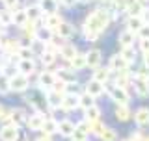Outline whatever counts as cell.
Instances as JSON below:
<instances>
[{
    "label": "cell",
    "instance_id": "cell-1",
    "mask_svg": "<svg viewBox=\"0 0 149 141\" xmlns=\"http://www.w3.org/2000/svg\"><path fill=\"white\" fill-rule=\"evenodd\" d=\"M108 24H110V11L108 9H102V8L91 11L86 17V21H84V26L93 30V32H97V34H102L108 28Z\"/></svg>",
    "mask_w": 149,
    "mask_h": 141
},
{
    "label": "cell",
    "instance_id": "cell-2",
    "mask_svg": "<svg viewBox=\"0 0 149 141\" xmlns=\"http://www.w3.org/2000/svg\"><path fill=\"white\" fill-rule=\"evenodd\" d=\"M26 100L32 104L36 111H45V108H49L47 106V91H43L41 87L30 89V95L26 97Z\"/></svg>",
    "mask_w": 149,
    "mask_h": 141
},
{
    "label": "cell",
    "instance_id": "cell-3",
    "mask_svg": "<svg viewBox=\"0 0 149 141\" xmlns=\"http://www.w3.org/2000/svg\"><path fill=\"white\" fill-rule=\"evenodd\" d=\"M9 89L15 91V93H24L26 89H30V80H28L26 74H22V73L17 70L15 74L9 76Z\"/></svg>",
    "mask_w": 149,
    "mask_h": 141
},
{
    "label": "cell",
    "instance_id": "cell-4",
    "mask_svg": "<svg viewBox=\"0 0 149 141\" xmlns=\"http://www.w3.org/2000/svg\"><path fill=\"white\" fill-rule=\"evenodd\" d=\"M106 91H108L110 98L116 102V104H129L130 95H129L127 87H121V86H116V84H114V86L106 87Z\"/></svg>",
    "mask_w": 149,
    "mask_h": 141
},
{
    "label": "cell",
    "instance_id": "cell-5",
    "mask_svg": "<svg viewBox=\"0 0 149 141\" xmlns=\"http://www.w3.org/2000/svg\"><path fill=\"white\" fill-rule=\"evenodd\" d=\"M21 138V132H19V126L6 123L0 128V141H19Z\"/></svg>",
    "mask_w": 149,
    "mask_h": 141
},
{
    "label": "cell",
    "instance_id": "cell-6",
    "mask_svg": "<svg viewBox=\"0 0 149 141\" xmlns=\"http://www.w3.org/2000/svg\"><path fill=\"white\" fill-rule=\"evenodd\" d=\"M54 82H56V73H52V70H43V73H39V76H37V87H41L43 91L52 89Z\"/></svg>",
    "mask_w": 149,
    "mask_h": 141
},
{
    "label": "cell",
    "instance_id": "cell-7",
    "mask_svg": "<svg viewBox=\"0 0 149 141\" xmlns=\"http://www.w3.org/2000/svg\"><path fill=\"white\" fill-rule=\"evenodd\" d=\"M45 113L43 111H36V113L28 115V121H26V126L32 130V132H41V126L45 123Z\"/></svg>",
    "mask_w": 149,
    "mask_h": 141
},
{
    "label": "cell",
    "instance_id": "cell-8",
    "mask_svg": "<svg viewBox=\"0 0 149 141\" xmlns=\"http://www.w3.org/2000/svg\"><path fill=\"white\" fill-rule=\"evenodd\" d=\"M26 121H28V113L22 108H13V110H9V123L11 124H15L21 128L22 124H26Z\"/></svg>",
    "mask_w": 149,
    "mask_h": 141
},
{
    "label": "cell",
    "instance_id": "cell-9",
    "mask_svg": "<svg viewBox=\"0 0 149 141\" xmlns=\"http://www.w3.org/2000/svg\"><path fill=\"white\" fill-rule=\"evenodd\" d=\"M132 82H134V89H136L138 97H142V98L149 97V78H146V76H134Z\"/></svg>",
    "mask_w": 149,
    "mask_h": 141
},
{
    "label": "cell",
    "instance_id": "cell-10",
    "mask_svg": "<svg viewBox=\"0 0 149 141\" xmlns=\"http://www.w3.org/2000/svg\"><path fill=\"white\" fill-rule=\"evenodd\" d=\"M62 100H63V93L56 91V89H49V91H47V106H49L50 110L62 108Z\"/></svg>",
    "mask_w": 149,
    "mask_h": 141
},
{
    "label": "cell",
    "instance_id": "cell-11",
    "mask_svg": "<svg viewBox=\"0 0 149 141\" xmlns=\"http://www.w3.org/2000/svg\"><path fill=\"white\" fill-rule=\"evenodd\" d=\"M78 97L80 95H77V93H73V91H67L63 95V100H62V110H65V111L77 110L78 108Z\"/></svg>",
    "mask_w": 149,
    "mask_h": 141
},
{
    "label": "cell",
    "instance_id": "cell-12",
    "mask_svg": "<svg viewBox=\"0 0 149 141\" xmlns=\"http://www.w3.org/2000/svg\"><path fill=\"white\" fill-rule=\"evenodd\" d=\"M129 62L123 58L121 54H114L110 58V62H108V69L110 70H114V73H118V70H125V69H129Z\"/></svg>",
    "mask_w": 149,
    "mask_h": 141
},
{
    "label": "cell",
    "instance_id": "cell-13",
    "mask_svg": "<svg viewBox=\"0 0 149 141\" xmlns=\"http://www.w3.org/2000/svg\"><path fill=\"white\" fill-rule=\"evenodd\" d=\"M104 89H106V87H104V84L99 82V80H95V78H91L90 82L86 84V93H90L93 98L101 97L102 93H104Z\"/></svg>",
    "mask_w": 149,
    "mask_h": 141
},
{
    "label": "cell",
    "instance_id": "cell-14",
    "mask_svg": "<svg viewBox=\"0 0 149 141\" xmlns=\"http://www.w3.org/2000/svg\"><path fill=\"white\" fill-rule=\"evenodd\" d=\"M54 34L58 35L60 39H69V37H73V35H74V26L71 24V22L62 21V22H60V26L54 30Z\"/></svg>",
    "mask_w": 149,
    "mask_h": 141
},
{
    "label": "cell",
    "instance_id": "cell-15",
    "mask_svg": "<svg viewBox=\"0 0 149 141\" xmlns=\"http://www.w3.org/2000/svg\"><path fill=\"white\" fill-rule=\"evenodd\" d=\"M101 59H102V52L99 48H91L86 52V62H88V67L90 69H97L101 65Z\"/></svg>",
    "mask_w": 149,
    "mask_h": 141
},
{
    "label": "cell",
    "instance_id": "cell-16",
    "mask_svg": "<svg viewBox=\"0 0 149 141\" xmlns=\"http://www.w3.org/2000/svg\"><path fill=\"white\" fill-rule=\"evenodd\" d=\"M134 123H136L140 128L149 126V108H138V110L134 111Z\"/></svg>",
    "mask_w": 149,
    "mask_h": 141
},
{
    "label": "cell",
    "instance_id": "cell-17",
    "mask_svg": "<svg viewBox=\"0 0 149 141\" xmlns=\"http://www.w3.org/2000/svg\"><path fill=\"white\" fill-rule=\"evenodd\" d=\"M143 24H146V21H143L142 15H132V17L127 19V22H125V28H127V30H130V32H134V34H138L140 28H142Z\"/></svg>",
    "mask_w": 149,
    "mask_h": 141
},
{
    "label": "cell",
    "instance_id": "cell-18",
    "mask_svg": "<svg viewBox=\"0 0 149 141\" xmlns=\"http://www.w3.org/2000/svg\"><path fill=\"white\" fill-rule=\"evenodd\" d=\"M74 126H77V124L71 123L69 119H63V121H60V123H58V134L63 135V138H73Z\"/></svg>",
    "mask_w": 149,
    "mask_h": 141
},
{
    "label": "cell",
    "instance_id": "cell-19",
    "mask_svg": "<svg viewBox=\"0 0 149 141\" xmlns=\"http://www.w3.org/2000/svg\"><path fill=\"white\" fill-rule=\"evenodd\" d=\"M17 70L26 76H30L32 73H36V63H34V58L32 59H17Z\"/></svg>",
    "mask_w": 149,
    "mask_h": 141
},
{
    "label": "cell",
    "instance_id": "cell-20",
    "mask_svg": "<svg viewBox=\"0 0 149 141\" xmlns=\"http://www.w3.org/2000/svg\"><path fill=\"white\" fill-rule=\"evenodd\" d=\"M88 135H90V123L84 119L82 123H78L77 126H74L73 139H88Z\"/></svg>",
    "mask_w": 149,
    "mask_h": 141
},
{
    "label": "cell",
    "instance_id": "cell-21",
    "mask_svg": "<svg viewBox=\"0 0 149 141\" xmlns=\"http://www.w3.org/2000/svg\"><path fill=\"white\" fill-rule=\"evenodd\" d=\"M54 73H56V78L65 82V84H77V76H74L73 69H58Z\"/></svg>",
    "mask_w": 149,
    "mask_h": 141
},
{
    "label": "cell",
    "instance_id": "cell-22",
    "mask_svg": "<svg viewBox=\"0 0 149 141\" xmlns=\"http://www.w3.org/2000/svg\"><path fill=\"white\" fill-rule=\"evenodd\" d=\"M58 54L62 56L65 62H71L74 56H77V48H74V45H71V43H63V45H60Z\"/></svg>",
    "mask_w": 149,
    "mask_h": 141
},
{
    "label": "cell",
    "instance_id": "cell-23",
    "mask_svg": "<svg viewBox=\"0 0 149 141\" xmlns=\"http://www.w3.org/2000/svg\"><path fill=\"white\" fill-rule=\"evenodd\" d=\"M63 19L58 15V13H47V15H43V26L50 28V30H56V28L60 26V22H62Z\"/></svg>",
    "mask_w": 149,
    "mask_h": 141
},
{
    "label": "cell",
    "instance_id": "cell-24",
    "mask_svg": "<svg viewBox=\"0 0 149 141\" xmlns=\"http://www.w3.org/2000/svg\"><path fill=\"white\" fill-rule=\"evenodd\" d=\"M26 9V13H28V19H30V21H39V19H43V15H45V13H43V8H41L39 6V2H37V4H32V6H26L24 8Z\"/></svg>",
    "mask_w": 149,
    "mask_h": 141
},
{
    "label": "cell",
    "instance_id": "cell-25",
    "mask_svg": "<svg viewBox=\"0 0 149 141\" xmlns=\"http://www.w3.org/2000/svg\"><path fill=\"white\" fill-rule=\"evenodd\" d=\"M21 41H15V39H8V41H4L2 43V50L6 54H9V56H13V58H17V50L21 48Z\"/></svg>",
    "mask_w": 149,
    "mask_h": 141
},
{
    "label": "cell",
    "instance_id": "cell-26",
    "mask_svg": "<svg viewBox=\"0 0 149 141\" xmlns=\"http://www.w3.org/2000/svg\"><path fill=\"white\" fill-rule=\"evenodd\" d=\"M134 39H136V34L125 28V30L119 34V37H118V43H119L121 46H132V45H134Z\"/></svg>",
    "mask_w": 149,
    "mask_h": 141
},
{
    "label": "cell",
    "instance_id": "cell-27",
    "mask_svg": "<svg viewBox=\"0 0 149 141\" xmlns=\"http://www.w3.org/2000/svg\"><path fill=\"white\" fill-rule=\"evenodd\" d=\"M28 21H30V19H28L26 9H19V8H17V9H13V24H15V26L22 28Z\"/></svg>",
    "mask_w": 149,
    "mask_h": 141
},
{
    "label": "cell",
    "instance_id": "cell-28",
    "mask_svg": "<svg viewBox=\"0 0 149 141\" xmlns=\"http://www.w3.org/2000/svg\"><path fill=\"white\" fill-rule=\"evenodd\" d=\"M130 117H132V113H130L129 106L127 104H118V108H116V119L121 121V123H127Z\"/></svg>",
    "mask_w": 149,
    "mask_h": 141
},
{
    "label": "cell",
    "instance_id": "cell-29",
    "mask_svg": "<svg viewBox=\"0 0 149 141\" xmlns=\"http://www.w3.org/2000/svg\"><path fill=\"white\" fill-rule=\"evenodd\" d=\"M84 119L88 121V123H93V121H99L101 119V108L99 106H90L88 110H84Z\"/></svg>",
    "mask_w": 149,
    "mask_h": 141
},
{
    "label": "cell",
    "instance_id": "cell-30",
    "mask_svg": "<svg viewBox=\"0 0 149 141\" xmlns=\"http://www.w3.org/2000/svg\"><path fill=\"white\" fill-rule=\"evenodd\" d=\"M143 4H142V0H132V2L127 6V9H125V13H127L129 17H132V15H142L143 13Z\"/></svg>",
    "mask_w": 149,
    "mask_h": 141
},
{
    "label": "cell",
    "instance_id": "cell-31",
    "mask_svg": "<svg viewBox=\"0 0 149 141\" xmlns=\"http://www.w3.org/2000/svg\"><path fill=\"white\" fill-rule=\"evenodd\" d=\"M39 6L43 8V13H58L60 0H39Z\"/></svg>",
    "mask_w": 149,
    "mask_h": 141
},
{
    "label": "cell",
    "instance_id": "cell-32",
    "mask_svg": "<svg viewBox=\"0 0 149 141\" xmlns=\"http://www.w3.org/2000/svg\"><path fill=\"white\" fill-rule=\"evenodd\" d=\"M130 74H129V70L125 69V70H118L116 73V80H114V84L116 86H121V87H127L129 84H130Z\"/></svg>",
    "mask_w": 149,
    "mask_h": 141
},
{
    "label": "cell",
    "instance_id": "cell-33",
    "mask_svg": "<svg viewBox=\"0 0 149 141\" xmlns=\"http://www.w3.org/2000/svg\"><path fill=\"white\" fill-rule=\"evenodd\" d=\"M41 132L47 134V135L58 134V121H54V119H45L43 126H41Z\"/></svg>",
    "mask_w": 149,
    "mask_h": 141
},
{
    "label": "cell",
    "instance_id": "cell-34",
    "mask_svg": "<svg viewBox=\"0 0 149 141\" xmlns=\"http://www.w3.org/2000/svg\"><path fill=\"white\" fill-rule=\"evenodd\" d=\"M30 48H32V52H34V56H41L47 50V43L41 41V39H37V37H34V39L30 41Z\"/></svg>",
    "mask_w": 149,
    "mask_h": 141
},
{
    "label": "cell",
    "instance_id": "cell-35",
    "mask_svg": "<svg viewBox=\"0 0 149 141\" xmlns=\"http://www.w3.org/2000/svg\"><path fill=\"white\" fill-rule=\"evenodd\" d=\"M71 69L73 70H80V69H84V67H88V62H86V54H78L77 52V56L71 59Z\"/></svg>",
    "mask_w": 149,
    "mask_h": 141
},
{
    "label": "cell",
    "instance_id": "cell-36",
    "mask_svg": "<svg viewBox=\"0 0 149 141\" xmlns=\"http://www.w3.org/2000/svg\"><path fill=\"white\" fill-rule=\"evenodd\" d=\"M110 73H112V70L108 67H106V69L97 67V69H93V76L91 78H95V80H99V82L106 84V82H108V78H110Z\"/></svg>",
    "mask_w": 149,
    "mask_h": 141
},
{
    "label": "cell",
    "instance_id": "cell-37",
    "mask_svg": "<svg viewBox=\"0 0 149 141\" xmlns=\"http://www.w3.org/2000/svg\"><path fill=\"white\" fill-rule=\"evenodd\" d=\"M93 100H95V98H93V97L90 95V93H86V91H84L82 95L78 97V108H82V110H88L90 106H93V104H95Z\"/></svg>",
    "mask_w": 149,
    "mask_h": 141
},
{
    "label": "cell",
    "instance_id": "cell-38",
    "mask_svg": "<svg viewBox=\"0 0 149 141\" xmlns=\"http://www.w3.org/2000/svg\"><path fill=\"white\" fill-rule=\"evenodd\" d=\"M56 56H58V52H54V50H45L39 58H41V62H43L45 67H49V65H52L56 62Z\"/></svg>",
    "mask_w": 149,
    "mask_h": 141
},
{
    "label": "cell",
    "instance_id": "cell-39",
    "mask_svg": "<svg viewBox=\"0 0 149 141\" xmlns=\"http://www.w3.org/2000/svg\"><path fill=\"white\" fill-rule=\"evenodd\" d=\"M119 54L123 56L129 63H134V59H136V50H134V46H121Z\"/></svg>",
    "mask_w": 149,
    "mask_h": 141
},
{
    "label": "cell",
    "instance_id": "cell-40",
    "mask_svg": "<svg viewBox=\"0 0 149 141\" xmlns=\"http://www.w3.org/2000/svg\"><path fill=\"white\" fill-rule=\"evenodd\" d=\"M0 24L2 26L13 24V11L11 9H2V11H0Z\"/></svg>",
    "mask_w": 149,
    "mask_h": 141
},
{
    "label": "cell",
    "instance_id": "cell-41",
    "mask_svg": "<svg viewBox=\"0 0 149 141\" xmlns=\"http://www.w3.org/2000/svg\"><path fill=\"white\" fill-rule=\"evenodd\" d=\"M9 89V76L6 73H0V95H8Z\"/></svg>",
    "mask_w": 149,
    "mask_h": 141
},
{
    "label": "cell",
    "instance_id": "cell-42",
    "mask_svg": "<svg viewBox=\"0 0 149 141\" xmlns=\"http://www.w3.org/2000/svg\"><path fill=\"white\" fill-rule=\"evenodd\" d=\"M99 139H101V141H118V134H116V130L106 128V126H104V130L101 132Z\"/></svg>",
    "mask_w": 149,
    "mask_h": 141
},
{
    "label": "cell",
    "instance_id": "cell-43",
    "mask_svg": "<svg viewBox=\"0 0 149 141\" xmlns=\"http://www.w3.org/2000/svg\"><path fill=\"white\" fill-rule=\"evenodd\" d=\"M17 58H19V59H32V58H34V52H32L30 45H28V46L22 45L21 48L17 50Z\"/></svg>",
    "mask_w": 149,
    "mask_h": 141
},
{
    "label": "cell",
    "instance_id": "cell-44",
    "mask_svg": "<svg viewBox=\"0 0 149 141\" xmlns=\"http://www.w3.org/2000/svg\"><path fill=\"white\" fill-rule=\"evenodd\" d=\"M102 130H104V124L101 123V119H99V121H93V123H90V134H93V135H97V138H99Z\"/></svg>",
    "mask_w": 149,
    "mask_h": 141
},
{
    "label": "cell",
    "instance_id": "cell-45",
    "mask_svg": "<svg viewBox=\"0 0 149 141\" xmlns=\"http://www.w3.org/2000/svg\"><path fill=\"white\" fill-rule=\"evenodd\" d=\"M82 35H84V39H86V41H97V39H99V35H101V34H97V32L90 30V28L82 26Z\"/></svg>",
    "mask_w": 149,
    "mask_h": 141
},
{
    "label": "cell",
    "instance_id": "cell-46",
    "mask_svg": "<svg viewBox=\"0 0 149 141\" xmlns=\"http://www.w3.org/2000/svg\"><path fill=\"white\" fill-rule=\"evenodd\" d=\"M136 35L140 37V39H149V24H147V22H146L142 28H140V32H138Z\"/></svg>",
    "mask_w": 149,
    "mask_h": 141
},
{
    "label": "cell",
    "instance_id": "cell-47",
    "mask_svg": "<svg viewBox=\"0 0 149 141\" xmlns=\"http://www.w3.org/2000/svg\"><path fill=\"white\" fill-rule=\"evenodd\" d=\"M2 2H4V8L6 9H11L13 11V9L19 8V2H21V0H2Z\"/></svg>",
    "mask_w": 149,
    "mask_h": 141
},
{
    "label": "cell",
    "instance_id": "cell-48",
    "mask_svg": "<svg viewBox=\"0 0 149 141\" xmlns=\"http://www.w3.org/2000/svg\"><path fill=\"white\" fill-rule=\"evenodd\" d=\"M140 50H142L143 54L149 52V39H140Z\"/></svg>",
    "mask_w": 149,
    "mask_h": 141
},
{
    "label": "cell",
    "instance_id": "cell-49",
    "mask_svg": "<svg viewBox=\"0 0 149 141\" xmlns=\"http://www.w3.org/2000/svg\"><path fill=\"white\" fill-rule=\"evenodd\" d=\"M77 2H78V0H60V4H62L63 8H74Z\"/></svg>",
    "mask_w": 149,
    "mask_h": 141
},
{
    "label": "cell",
    "instance_id": "cell-50",
    "mask_svg": "<svg viewBox=\"0 0 149 141\" xmlns=\"http://www.w3.org/2000/svg\"><path fill=\"white\" fill-rule=\"evenodd\" d=\"M130 141H143V138H142V134H140V132H134L132 135H130Z\"/></svg>",
    "mask_w": 149,
    "mask_h": 141
},
{
    "label": "cell",
    "instance_id": "cell-51",
    "mask_svg": "<svg viewBox=\"0 0 149 141\" xmlns=\"http://www.w3.org/2000/svg\"><path fill=\"white\" fill-rule=\"evenodd\" d=\"M36 141H52V138H50V135H47V134H43V135H39Z\"/></svg>",
    "mask_w": 149,
    "mask_h": 141
},
{
    "label": "cell",
    "instance_id": "cell-52",
    "mask_svg": "<svg viewBox=\"0 0 149 141\" xmlns=\"http://www.w3.org/2000/svg\"><path fill=\"white\" fill-rule=\"evenodd\" d=\"M142 17H143V21L149 24V9H143V13H142Z\"/></svg>",
    "mask_w": 149,
    "mask_h": 141
},
{
    "label": "cell",
    "instance_id": "cell-53",
    "mask_svg": "<svg viewBox=\"0 0 149 141\" xmlns=\"http://www.w3.org/2000/svg\"><path fill=\"white\" fill-rule=\"evenodd\" d=\"M143 65H146V67L149 69V52H146V54H143Z\"/></svg>",
    "mask_w": 149,
    "mask_h": 141
},
{
    "label": "cell",
    "instance_id": "cell-54",
    "mask_svg": "<svg viewBox=\"0 0 149 141\" xmlns=\"http://www.w3.org/2000/svg\"><path fill=\"white\" fill-rule=\"evenodd\" d=\"M4 113H6V111H4V106L0 104V119H2V115H4Z\"/></svg>",
    "mask_w": 149,
    "mask_h": 141
},
{
    "label": "cell",
    "instance_id": "cell-55",
    "mask_svg": "<svg viewBox=\"0 0 149 141\" xmlns=\"http://www.w3.org/2000/svg\"><path fill=\"white\" fill-rule=\"evenodd\" d=\"M78 2H82V4H90V2H93V0H78Z\"/></svg>",
    "mask_w": 149,
    "mask_h": 141
},
{
    "label": "cell",
    "instance_id": "cell-56",
    "mask_svg": "<svg viewBox=\"0 0 149 141\" xmlns=\"http://www.w3.org/2000/svg\"><path fill=\"white\" fill-rule=\"evenodd\" d=\"M2 43H4V41H2V35H0V48H2Z\"/></svg>",
    "mask_w": 149,
    "mask_h": 141
},
{
    "label": "cell",
    "instance_id": "cell-57",
    "mask_svg": "<svg viewBox=\"0 0 149 141\" xmlns=\"http://www.w3.org/2000/svg\"><path fill=\"white\" fill-rule=\"evenodd\" d=\"M73 141H90V139H73Z\"/></svg>",
    "mask_w": 149,
    "mask_h": 141
},
{
    "label": "cell",
    "instance_id": "cell-58",
    "mask_svg": "<svg viewBox=\"0 0 149 141\" xmlns=\"http://www.w3.org/2000/svg\"><path fill=\"white\" fill-rule=\"evenodd\" d=\"M143 141H149V138H147V139H143Z\"/></svg>",
    "mask_w": 149,
    "mask_h": 141
},
{
    "label": "cell",
    "instance_id": "cell-59",
    "mask_svg": "<svg viewBox=\"0 0 149 141\" xmlns=\"http://www.w3.org/2000/svg\"><path fill=\"white\" fill-rule=\"evenodd\" d=\"M0 73H2V67H0Z\"/></svg>",
    "mask_w": 149,
    "mask_h": 141
},
{
    "label": "cell",
    "instance_id": "cell-60",
    "mask_svg": "<svg viewBox=\"0 0 149 141\" xmlns=\"http://www.w3.org/2000/svg\"><path fill=\"white\" fill-rule=\"evenodd\" d=\"M127 141H130V139H127Z\"/></svg>",
    "mask_w": 149,
    "mask_h": 141
}]
</instances>
